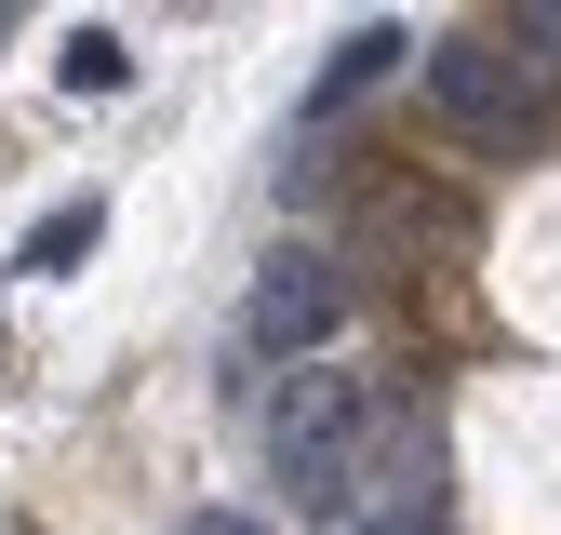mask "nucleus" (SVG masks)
Wrapping results in <instances>:
<instances>
[{
  "instance_id": "f257e3e1",
  "label": "nucleus",
  "mask_w": 561,
  "mask_h": 535,
  "mask_svg": "<svg viewBox=\"0 0 561 535\" xmlns=\"http://www.w3.org/2000/svg\"><path fill=\"white\" fill-rule=\"evenodd\" d=\"M428 94H442V121H455V134H481V148L535 134V107H548L535 54H522L508 27H455V41H428Z\"/></svg>"
},
{
  "instance_id": "f03ea898",
  "label": "nucleus",
  "mask_w": 561,
  "mask_h": 535,
  "mask_svg": "<svg viewBox=\"0 0 561 535\" xmlns=\"http://www.w3.org/2000/svg\"><path fill=\"white\" fill-rule=\"evenodd\" d=\"M334 308H347V282H334V268H321V254H280L267 282H254V308H241V334H254V349H321V334H334Z\"/></svg>"
},
{
  "instance_id": "7ed1b4c3",
  "label": "nucleus",
  "mask_w": 561,
  "mask_h": 535,
  "mask_svg": "<svg viewBox=\"0 0 561 535\" xmlns=\"http://www.w3.org/2000/svg\"><path fill=\"white\" fill-rule=\"evenodd\" d=\"M401 54H414V41H401L388 14H375V27H347V41L321 54V81H308V121H334V107H362V94L388 81V67H401Z\"/></svg>"
},
{
  "instance_id": "20e7f679",
  "label": "nucleus",
  "mask_w": 561,
  "mask_h": 535,
  "mask_svg": "<svg viewBox=\"0 0 561 535\" xmlns=\"http://www.w3.org/2000/svg\"><path fill=\"white\" fill-rule=\"evenodd\" d=\"M388 468H401V455H388ZM334 535H455V522H442V482H428V455H414L401 482H375V509H347Z\"/></svg>"
},
{
  "instance_id": "39448f33",
  "label": "nucleus",
  "mask_w": 561,
  "mask_h": 535,
  "mask_svg": "<svg viewBox=\"0 0 561 535\" xmlns=\"http://www.w3.org/2000/svg\"><path fill=\"white\" fill-rule=\"evenodd\" d=\"M94 241H107V201H94V187H81V201H54V215H41V228H27V254H14V268H41V282H67V268H81V254H94Z\"/></svg>"
},
{
  "instance_id": "423d86ee",
  "label": "nucleus",
  "mask_w": 561,
  "mask_h": 535,
  "mask_svg": "<svg viewBox=\"0 0 561 535\" xmlns=\"http://www.w3.org/2000/svg\"><path fill=\"white\" fill-rule=\"evenodd\" d=\"M54 81H67V94H121V81H134V54H121V27H67V54H54Z\"/></svg>"
},
{
  "instance_id": "0eeeda50",
  "label": "nucleus",
  "mask_w": 561,
  "mask_h": 535,
  "mask_svg": "<svg viewBox=\"0 0 561 535\" xmlns=\"http://www.w3.org/2000/svg\"><path fill=\"white\" fill-rule=\"evenodd\" d=\"M187 535H267L254 509H187Z\"/></svg>"
}]
</instances>
